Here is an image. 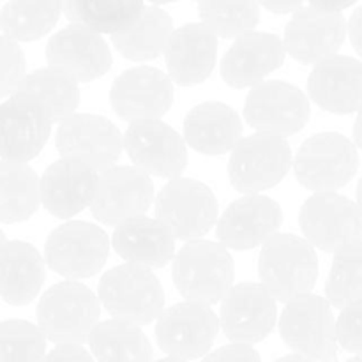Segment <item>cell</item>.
Listing matches in <instances>:
<instances>
[{
  "instance_id": "15",
  "label": "cell",
  "mask_w": 362,
  "mask_h": 362,
  "mask_svg": "<svg viewBox=\"0 0 362 362\" xmlns=\"http://www.w3.org/2000/svg\"><path fill=\"white\" fill-rule=\"evenodd\" d=\"M124 148L134 166L148 177L179 179L187 166L186 140L163 120L129 124L124 133Z\"/></svg>"
},
{
  "instance_id": "40",
  "label": "cell",
  "mask_w": 362,
  "mask_h": 362,
  "mask_svg": "<svg viewBox=\"0 0 362 362\" xmlns=\"http://www.w3.org/2000/svg\"><path fill=\"white\" fill-rule=\"evenodd\" d=\"M202 362H262V357L251 345L230 343L207 354Z\"/></svg>"
},
{
  "instance_id": "14",
  "label": "cell",
  "mask_w": 362,
  "mask_h": 362,
  "mask_svg": "<svg viewBox=\"0 0 362 362\" xmlns=\"http://www.w3.org/2000/svg\"><path fill=\"white\" fill-rule=\"evenodd\" d=\"M110 105L129 124L161 120L173 105V81L158 67H131L113 81Z\"/></svg>"
},
{
  "instance_id": "1",
  "label": "cell",
  "mask_w": 362,
  "mask_h": 362,
  "mask_svg": "<svg viewBox=\"0 0 362 362\" xmlns=\"http://www.w3.org/2000/svg\"><path fill=\"white\" fill-rule=\"evenodd\" d=\"M260 285L276 303L308 296L318 279V257L304 237L293 233H276L262 246L258 257Z\"/></svg>"
},
{
  "instance_id": "36",
  "label": "cell",
  "mask_w": 362,
  "mask_h": 362,
  "mask_svg": "<svg viewBox=\"0 0 362 362\" xmlns=\"http://www.w3.org/2000/svg\"><path fill=\"white\" fill-rule=\"evenodd\" d=\"M197 9L202 23L216 37L239 39L253 32L260 21V4L257 2H200Z\"/></svg>"
},
{
  "instance_id": "37",
  "label": "cell",
  "mask_w": 362,
  "mask_h": 362,
  "mask_svg": "<svg viewBox=\"0 0 362 362\" xmlns=\"http://www.w3.org/2000/svg\"><path fill=\"white\" fill-rule=\"evenodd\" d=\"M46 336L27 320L0 322V362H45Z\"/></svg>"
},
{
  "instance_id": "42",
  "label": "cell",
  "mask_w": 362,
  "mask_h": 362,
  "mask_svg": "<svg viewBox=\"0 0 362 362\" xmlns=\"http://www.w3.org/2000/svg\"><path fill=\"white\" fill-rule=\"evenodd\" d=\"M349 35L354 49L362 57V6L354 11L349 20Z\"/></svg>"
},
{
  "instance_id": "5",
  "label": "cell",
  "mask_w": 362,
  "mask_h": 362,
  "mask_svg": "<svg viewBox=\"0 0 362 362\" xmlns=\"http://www.w3.org/2000/svg\"><path fill=\"white\" fill-rule=\"evenodd\" d=\"M359 168V154L352 140L341 133H317L308 138L293 159V172L303 187L317 193H336Z\"/></svg>"
},
{
  "instance_id": "3",
  "label": "cell",
  "mask_w": 362,
  "mask_h": 362,
  "mask_svg": "<svg viewBox=\"0 0 362 362\" xmlns=\"http://www.w3.org/2000/svg\"><path fill=\"white\" fill-rule=\"evenodd\" d=\"M35 315L46 339L55 345H83L98 327L101 303L83 283L62 281L42 293Z\"/></svg>"
},
{
  "instance_id": "46",
  "label": "cell",
  "mask_w": 362,
  "mask_h": 362,
  "mask_svg": "<svg viewBox=\"0 0 362 362\" xmlns=\"http://www.w3.org/2000/svg\"><path fill=\"white\" fill-rule=\"evenodd\" d=\"M274 362H315V361L306 359V357H303V356H297V354H292V356L279 357V359H276Z\"/></svg>"
},
{
  "instance_id": "16",
  "label": "cell",
  "mask_w": 362,
  "mask_h": 362,
  "mask_svg": "<svg viewBox=\"0 0 362 362\" xmlns=\"http://www.w3.org/2000/svg\"><path fill=\"white\" fill-rule=\"evenodd\" d=\"M349 25L341 13H329L315 4L303 6L292 14L285 28L286 53L304 66H317L331 57L345 42Z\"/></svg>"
},
{
  "instance_id": "20",
  "label": "cell",
  "mask_w": 362,
  "mask_h": 362,
  "mask_svg": "<svg viewBox=\"0 0 362 362\" xmlns=\"http://www.w3.org/2000/svg\"><path fill=\"white\" fill-rule=\"evenodd\" d=\"M48 113L27 95L14 94L0 103V159L27 165L41 154L52 134Z\"/></svg>"
},
{
  "instance_id": "26",
  "label": "cell",
  "mask_w": 362,
  "mask_h": 362,
  "mask_svg": "<svg viewBox=\"0 0 362 362\" xmlns=\"http://www.w3.org/2000/svg\"><path fill=\"white\" fill-rule=\"evenodd\" d=\"M184 140L191 148L205 156L232 152L243 140V120L225 103H200L184 119Z\"/></svg>"
},
{
  "instance_id": "34",
  "label": "cell",
  "mask_w": 362,
  "mask_h": 362,
  "mask_svg": "<svg viewBox=\"0 0 362 362\" xmlns=\"http://www.w3.org/2000/svg\"><path fill=\"white\" fill-rule=\"evenodd\" d=\"M62 14V2H13L0 9V30L16 42H28L48 34Z\"/></svg>"
},
{
  "instance_id": "13",
  "label": "cell",
  "mask_w": 362,
  "mask_h": 362,
  "mask_svg": "<svg viewBox=\"0 0 362 362\" xmlns=\"http://www.w3.org/2000/svg\"><path fill=\"white\" fill-rule=\"evenodd\" d=\"M219 327V317L211 306L184 300L163 311L156 339L166 356L189 362L211 352Z\"/></svg>"
},
{
  "instance_id": "23",
  "label": "cell",
  "mask_w": 362,
  "mask_h": 362,
  "mask_svg": "<svg viewBox=\"0 0 362 362\" xmlns=\"http://www.w3.org/2000/svg\"><path fill=\"white\" fill-rule=\"evenodd\" d=\"M99 173L71 159L52 163L41 177V204L59 219H69L90 207L98 191Z\"/></svg>"
},
{
  "instance_id": "2",
  "label": "cell",
  "mask_w": 362,
  "mask_h": 362,
  "mask_svg": "<svg viewBox=\"0 0 362 362\" xmlns=\"http://www.w3.org/2000/svg\"><path fill=\"white\" fill-rule=\"evenodd\" d=\"M172 276L184 299L212 306L233 288L235 264L223 244L198 239L184 244L175 255Z\"/></svg>"
},
{
  "instance_id": "29",
  "label": "cell",
  "mask_w": 362,
  "mask_h": 362,
  "mask_svg": "<svg viewBox=\"0 0 362 362\" xmlns=\"http://www.w3.org/2000/svg\"><path fill=\"white\" fill-rule=\"evenodd\" d=\"M173 30V20L165 9L145 6L144 13L129 28L112 35V42L124 59L144 62L165 53Z\"/></svg>"
},
{
  "instance_id": "50",
  "label": "cell",
  "mask_w": 362,
  "mask_h": 362,
  "mask_svg": "<svg viewBox=\"0 0 362 362\" xmlns=\"http://www.w3.org/2000/svg\"><path fill=\"white\" fill-rule=\"evenodd\" d=\"M346 362H362V354L361 356H356V357H352V359H349Z\"/></svg>"
},
{
  "instance_id": "21",
  "label": "cell",
  "mask_w": 362,
  "mask_h": 362,
  "mask_svg": "<svg viewBox=\"0 0 362 362\" xmlns=\"http://www.w3.org/2000/svg\"><path fill=\"white\" fill-rule=\"evenodd\" d=\"M46 60L49 67L69 74L78 83L99 80L113 64L112 52L105 39L73 23L49 37L46 45Z\"/></svg>"
},
{
  "instance_id": "31",
  "label": "cell",
  "mask_w": 362,
  "mask_h": 362,
  "mask_svg": "<svg viewBox=\"0 0 362 362\" xmlns=\"http://www.w3.org/2000/svg\"><path fill=\"white\" fill-rule=\"evenodd\" d=\"M41 179L23 163L0 161V223H23L41 204Z\"/></svg>"
},
{
  "instance_id": "43",
  "label": "cell",
  "mask_w": 362,
  "mask_h": 362,
  "mask_svg": "<svg viewBox=\"0 0 362 362\" xmlns=\"http://www.w3.org/2000/svg\"><path fill=\"white\" fill-rule=\"evenodd\" d=\"M262 7H265L267 11H271V13L274 14H290V13H296V11H299L300 7H303V4L300 2H264L262 4Z\"/></svg>"
},
{
  "instance_id": "35",
  "label": "cell",
  "mask_w": 362,
  "mask_h": 362,
  "mask_svg": "<svg viewBox=\"0 0 362 362\" xmlns=\"http://www.w3.org/2000/svg\"><path fill=\"white\" fill-rule=\"evenodd\" d=\"M325 299L338 310L362 300V240L334 253L325 283Z\"/></svg>"
},
{
  "instance_id": "22",
  "label": "cell",
  "mask_w": 362,
  "mask_h": 362,
  "mask_svg": "<svg viewBox=\"0 0 362 362\" xmlns=\"http://www.w3.org/2000/svg\"><path fill=\"white\" fill-rule=\"evenodd\" d=\"M286 48L279 35L250 32L233 41L221 60V78L232 88H253L285 64Z\"/></svg>"
},
{
  "instance_id": "47",
  "label": "cell",
  "mask_w": 362,
  "mask_h": 362,
  "mask_svg": "<svg viewBox=\"0 0 362 362\" xmlns=\"http://www.w3.org/2000/svg\"><path fill=\"white\" fill-rule=\"evenodd\" d=\"M356 198H357V205L362 209V177L359 180V184H357V189H356Z\"/></svg>"
},
{
  "instance_id": "7",
  "label": "cell",
  "mask_w": 362,
  "mask_h": 362,
  "mask_svg": "<svg viewBox=\"0 0 362 362\" xmlns=\"http://www.w3.org/2000/svg\"><path fill=\"white\" fill-rule=\"evenodd\" d=\"M218 214L214 191L200 180L179 177L165 184L156 197V219L173 239L198 240L218 223Z\"/></svg>"
},
{
  "instance_id": "11",
  "label": "cell",
  "mask_w": 362,
  "mask_h": 362,
  "mask_svg": "<svg viewBox=\"0 0 362 362\" xmlns=\"http://www.w3.org/2000/svg\"><path fill=\"white\" fill-rule=\"evenodd\" d=\"M244 117L257 133L286 140L310 122V99L288 81L265 80L247 92Z\"/></svg>"
},
{
  "instance_id": "18",
  "label": "cell",
  "mask_w": 362,
  "mask_h": 362,
  "mask_svg": "<svg viewBox=\"0 0 362 362\" xmlns=\"http://www.w3.org/2000/svg\"><path fill=\"white\" fill-rule=\"evenodd\" d=\"M278 306L258 283H239L221 300L219 325L232 343L255 345L274 331Z\"/></svg>"
},
{
  "instance_id": "38",
  "label": "cell",
  "mask_w": 362,
  "mask_h": 362,
  "mask_svg": "<svg viewBox=\"0 0 362 362\" xmlns=\"http://www.w3.org/2000/svg\"><path fill=\"white\" fill-rule=\"evenodd\" d=\"M25 53L16 41L0 35V98H11L25 80Z\"/></svg>"
},
{
  "instance_id": "25",
  "label": "cell",
  "mask_w": 362,
  "mask_h": 362,
  "mask_svg": "<svg viewBox=\"0 0 362 362\" xmlns=\"http://www.w3.org/2000/svg\"><path fill=\"white\" fill-rule=\"evenodd\" d=\"M218 59V37L204 23L175 28L165 49L168 76L173 83L191 87L207 80Z\"/></svg>"
},
{
  "instance_id": "41",
  "label": "cell",
  "mask_w": 362,
  "mask_h": 362,
  "mask_svg": "<svg viewBox=\"0 0 362 362\" xmlns=\"http://www.w3.org/2000/svg\"><path fill=\"white\" fill-rule=\"evenodd\" d=\"M45 362H95V359L81 345H57L46 354Z\"/></svg>"
},
{
  "instance_id": "48",
  "label": "cell",
  "mask_w": 362,
  "mask_h": 362,
  "mask_svg": "<svg viewBox=\"0 0 362 362\" xmlns=\"http://www.w3.org/2000/svg\"><path fill=\"white\" fill-rule=\"evenodd\" d=\"M154 362H186V361H180V359H173V357H165V359H159Z\"/></svg>"
},
{
  "instance_id": "45",
  "label": "cell",
  "mask_w": 362,
  "mask_h": 362,
  "mask_svg": "<svg viewBox=\"0 0 362 362\" xmlns=\"http://www.w3.org/2000/svg\"><path fill=\"white\" fill-rule=\"evenodd\" d=\"M354 141L357 147L362 148V110L357 113L356 124H354Z\"/></svg>"
},
{
  "instance_id": "12",
  "label": "cell",
  "mask_w": 362,
  "mask_h": 362,
  "mask_svg": "<svg viewBox=\"0 0 362 362\" xmlns=\"http://www.w3.org/2000/svg\"><path fill=\"white\" fill-rule=\"evenodd\" d=\"M299 226L311 246L336 253L362 239V209L338 193H317L300 207Z\"/></svg>"
},
{
  "instance_id": "17",
  "label": "cell",
  "mask_w": 362,
  "mask_h": 362,
  "mask_svg": "<svg viewBox=\"0 0 362 362\" xmlns=\"http://www.w3.org/2000/svg\"><path fill=\"white\" fill-rule=\"evenodd\" d=\"M154 198V184L147 173L136 166H113L99 175L90 211L103 225L119 226L145 216Z\"/></svg>"
},
{
  "instance_id": "32",
  "label": "cell",
  "mask_w": 362,
  "mask_h": 362,
  "mask_svg": "<svg viewBox=\"0 0 362 362\" xmlns=\"http://www.w3.org/2000/svg\"><path fill=\"white\" fill-rule=\"evenodd\" d=\"M138 0H69L62 2V14L73 25L88 28L95 34L115 35L129 28L144 13Z\"/></svg>"
},
{
  "instance_id": "19",
  "label": "cell",
  "mask_w": 362,
  "mask_h": 362,
  "mask_svg": "<svg viewBox=\"0 0 362 362\" xmlns=\"http://www.w3.org/2000/svg\"><path fill=\"white\" fill-rule=\"evenodd\" d=\"M283 209L265 194H244L225 209L216 225L219 244L226 250L250 251L278 233Z\"/></svg>"
},
{
  "instance_id": "24",
  "label": "cell",
  "mask_w": 362,
  "mask_h": 362,
  "mask_svg": "<svg viewBox=\"0 0 362 362\" xmlns=\"http://www.w3.org/2000/svg\"><path fill=\"white\" fill-rule=\"evenodd\" d=\"M310 98L322 110L349 115L362 110V62L346 55H334L317 64L308 78Z\"/></svg>"
},
{
  "instance_id": "44",
  "label": "cell",
  "mask_w": 362,
  "mask_h": 362,
  "mask_svg": "<svg viewBox=\"0 0 362 362\" xmlns=\"http://www.w3.org/2000/svg\"><path fill=\"white\" fill-rule=\"evenodd\" d=\"M311 4H315V6L320 7V9L329 11V13H341V11H345L346 7L352 6L354 2H311Z\"/></svg>"
},
{
  "instance_id": "39",
  "label": "cell",
  "mask_w": 362,
  "mask_h": 362,
  "mask_svg": "<svg viewBox=\"0 0 362 362\" xmlns=\"http://www.w3.org/2000/svg\"><path fill=\"white\" fill-rule=\"evenodd\" d=\"M338 345L352 354H362V300L345 308L336 320Z\"/></svg>"
},
{
  "instance_id": "8",
  "label": "cell",
  "mask_w": 362,
  "mask_h": 362,
  "mask_svg": "<svg viewBox=\"0 0 362 362\" xmlns=\"http://www.w3.org/2000/svg\"><path fill=\"white\" fill-rule=\"evenodd\" d=\"M108 233L88 221H67L57 226L45 244V262L67 281L92 278L105 267L110 253Z\"/></svg>"
},
{
  "instance_id": "9",
  "label": "cell",
  "mask_w": 362,
  "mask_h": 362,
  "mask_svg": "<svg viewBox=\"0 0 362 362\" xmlns=\"http://www.w3.org/2000/svg\"><path fill=\"white\" fill-rule=\"evenodd\" d=\"M292 166V148L285 138L255 133L230 154L228 179L239 193L260 194L278 186Z\"/></svg>"
},
{
  "instance_id": "4",
  "label": "cell",
  "mask_w": 362,
  "mask_h": 362,
  "mask_svg": "<svg viewBox=\"0 0 362 362\" xmlns=\"http://www.w3.org/2000/svg\"><path fill=\"white\" fill-rule=\"evenodd\" d=\"M98 297L113 320L148 325L165 311V290L154 272L136 265H117L99 281Z\"/></svg>"
},
{
  "instance_id": "27",
  "label": "cell",
  "mask_w": 362,
  "mask_h": 362,
  "mask_svg": "<svg viewBox=\"0 0 362 362\" xmlns=\"http://www.w3.org/2000/svg\"><path fill=\"white\" fill-rule=\"evenodd\" d=\"M115 253L126 264L144 269H161L175 258V239L156 218L129 219L115 226L112 235Z\"/></svg>"
},
{
  "instance_id": "33",
  "label": "cell",
  "mask_w": 362,
  "mask_h": 362,
  "mask_svg": "<svg viewBox=\"0 0 362 362\" xmlns=\"http://www.w3.org/2000/svg\"><path fill=\"white\" fill-rule=\"evenodd\" d=\"M88 346L95 362H152V345L145 332L113 318L98 324Z\"/></svg>"
},
{
  "instance_id": "10",
  "label": "cell",
  "mask_w": 362,
  "mask_h": 362,
  "mask_svg": "<svg viewBox=\"0 0 362 362\" xmlns=\"http://www.w3.org/2000/svg\"><path fill=\"white\" fill-rule=\"evenodd\" d=\"M55 147L62 159L83 163L94 172L105 173L122 154L124 134L106 117L74 113L57 127Z\"/></svg>"
},
{
  "instance_id": "28",
  "label": "cell",
  "mask_w": 362,
  "mask_h": 362,
  "mask_svg": "<svg viewBox=\"0 0 362 362\" xmlns=\"http://www.w3.org/2000/svg\"><path fill=\"white\" fill-rule=\"evenodd\" d=\"M46 265L25 240H7L0 250V297L11 306H27L41 292Z\"/></svg>"
},
{
  "instance_id": "30",
  "label": "cell",
  "mask_w": 362,
  "mask_h": 362,
  "mask_svg": "<svg viewBox=\"0 0 362 362\" xmlns=\"http://www.w3.org/2000/svg\"><path fill=\"white\" fill-rule=\"evenodd\" d=\"M16 94L34 99L48 113L53 124L69 119L80 105L78 81L49 66L28 73L18 87Z\"/></svg>"
},
{
  "instance_id": "49",
  "label": "cell",
  "mask_w": 362,
  "mask_h": 362,
  "mask_svg": "<svg viewBox=\"0 0 362 362\" xmlns=\"http://www.w3.org/2000/svg\"><path fill=\"white\" fill-rule=\"evenodd\" d=\"M7 240H6V235H4V232H2V228H0V250H2L4 247V244H6Z\"/></svg>"
},
{
  "instance_id": "6",
  "label": "cell",
  "mask_w": 362,
  "mask_h": 362,
  "mask_svg": "<svg viewBox=\"0 0 362 362\" xmlns=\"http://www.w3.org/2000/svg\"><path fill=\"white\" fill-rule=\"evenodd\" d=\"M279 334L297 356L315 362H338V336L332 306L308 293L290 300L279 318Z\"/></svg>"
}]
</instances>
